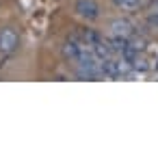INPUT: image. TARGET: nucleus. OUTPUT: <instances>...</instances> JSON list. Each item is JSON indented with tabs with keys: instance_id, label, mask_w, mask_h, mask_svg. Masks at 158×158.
<instances>
[{
	"instance_id": "4",
	"label": "nucleus",
	"mask_w": 158,
	"mask_h": 158,
	"mask_svg": "<svg viewBox=\"0 0 158 158\" xmlns=\"http://www.w3.org/2000/svg\"><path fill=\"white\" fill-rule=\"evenodd\" d=\"M110 2H113V7H115L117 11L128 13V15L141 11V0H110Z\"/></svg>"
},
{
	"instance_id": "1",
	"label": "nucleus",
	"mask_w": 158,
	"mask_h": 158,
	"mask_svg": "<svg viewBox=\"0 0 158 158\" xmlns=\"http://www.w3.org/2000/svg\"><path fill=\"white\" fill-rule=\"evenodd\" d=\"M74 13L82 22H95L102 18V7L98 0H76L74 2Z\"/></svg>"
},
{
	"instance_id": "2",
	"label": "nucleus",
	"mask_w": 158,
	"mask_h": 158,
	"mask_svg": "<svg viewBox=\"0 0 158 158\" xmlns=\"http://www.w3.org/2000/svg\"><path fill=\"white\" fill-rule=\"evenodd\" d=\"M20 48V35L13 26H5L2 31H0V54H13L15 50Z\"/></svg>"
},
{
	"instance_id": "3",
	"label": "nucleus",
	"mask_w": 158,
	"mask_h": 158,
	"mask_svg": "<svg viewBox=\"0 0 158 158\" xmlns=\"http://www.w3.org/2000/svg\"><path fill=\"white\" fill-rule=\"evenodd\" d=\"M108 28H110V35L123 37V39H130V37L136 35V26H134L128 18H115V20H110Z\"/></svg>"
}]
</instances>
